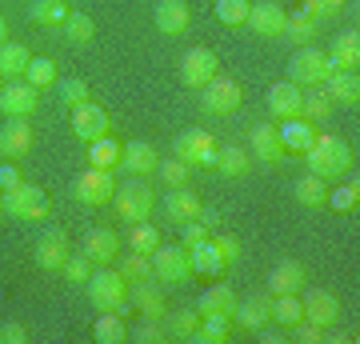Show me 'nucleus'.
I'll use <instances>...</instances> for the list:
<instances>
[{"instance_id":"obj_1","label":"nucleus","mask_w":360,"mask_h":344,"mask_svg":"<svg viewBox=\"0 0 360 344\" xmlns=\"http://www.w3.org/2000/svg\"><path fill=\"white\" fill-rule=\"evenodd\" d=\"M304 156H309V172L312 177H340V172H348V165H352V148H348L345 136H333V132H316V141L304 148Z\"/></svg>"},{"instance_id":"obj_2","label":"nucleus","mask_w":360,"mask_h":344,"mask_svg":"<svg viewBox=\"0 0 360 344\" xmlns=\"http://www.w3.org/2000/svg\"><path fill=\"white\" fill-rule=\"evenodd\" d=\"M333 72L336 68L328 60V52L316 49V44H300V52L288 60V80H292L296 89H321Z\"/></svg>"},{"instance_id":"obj_3","label":"nucleus","mask_w":360,"mask_h":344,"mask_svg":"<svg viewBox=\"0 0 360 344\" xmlns=\"http://www.w3.org/2000/svg\"><path fill=\"white\" fill-rule=\"evenodd\" d=\"M112 204H116V212H120V220L141 224V220L153 217L156 196H153V189H148V180H144V177H132V180H124V184H116Z\"/></svg>"},{"instance_id":"obj_4","label":"nucleus","mask_w":360,"mask_h":344,"mask_svg":"<svg viewBox=\"0 0 360 344\" xmlns=\"http://www.w3.org/2000/svg\"><path fill=\"white\" fill-rule=\"evenodd\" d=\"M84 288H89V300L101 312H108V308H120V305H129V281L116 272V268H96L89 281H84Z\"/></svg>"},{"instance_id":"obj_5","label":"nucleus","mask_w":360,"mask_h":344,"mask_svg":"<svg viewBox=\"0 0 360 344\" xmlns=\"http://www.w3.org/2000/svg\"><path fill=\"white\" fill-rule=\"evenodd\" d=\"M217 153H220L217 136L205 132V128H184L176 136V156L188 168H212L217 165Z\"/></svg>"},{"instance_id":"obj_6","label":"nucleus","mask_w":360,"mask_h":344,"mask_svg":"<svg viewBox=\"0 0 360 344\" xmlns=\"http://www.w3.org/2000/svg\"><path fill=\"white\" fill-rule=\"evenodd\" d=\"M240 101H245L240 84L229 80V77H220V72L200 89V108H205L208 116H232L236 108H240Z\"/></svg>"},{"instance_id":"obj_7","label":"nucleus","mask_w":360,"mask_h":344,"mask_svg":"<svg viewBox=\"0 0 360 344\" xmlns=\"http://www.w3.org/2000/svg\"><path fill=\"white\" fill-rule=\"evenodd\" d=\"M153 276L165 284H188L196 276L193 260H188V248H176V244H160L153 253Z\"/></svg>"},{"instance_id":"obj_8","label":"nucleus","mask_w":360,"mask_h":344,"mask_svg":"<svg viewBox=\"0 0 360 344\" xmlns=\"http://www.w3.org/2000/svg\"><path fill=\"white\" fill-rule=\"evenodd\" d=\"M4 212L16 220H44L49 217V196H44V189H37V184H16L13 192H4Z\"/></svg>"},{"instance_id":"obj_9","label":"nucleus","mask_w":360,"mask_h":344,"mask_svg":"<svg viewBox=\"0 0 360 344\" xmlns=\"http://www.w3.org/2000/svg\"><path fill=\"white\" fill-rule=\"evenodd\" d=\"M112 192H116V180L112 172L104 168H84L77 180H72V196L89 208H101V204H112Z\"/></svg>"},{"instance_id":"obj_10","label":"nucleus","mask_w":360,"mask_h":344,"mask_svg":"<svg viewBox=\"0 0 360 344\" xmlns=\"http://www.w3.org/2000/svg\"><path fill=\"white\" fill-rule=\"evenodd\" d=\"M220 72V60L212 49H188L180 56V80H184V89H205L208 80Z\"/></svg>"},{"instance_id":"obj_11","label":"nucleus","mask_w":360,"mask_h":344,"mask_svg":"<svg viewBox=\"0 0 360 344\" xmlns=\"http://www.w3.org/2000/svg\"><path fill=\"white\" fill-rule=\"evenodd\" d=\"M72 132H77L84 144H92V141H101V136L112 132V116L104 113L96 101H84V104L72 108Z\"/></svg>"},{"instance_id":"obj_12","label":"nucleus","mask_w":360,"mask_h":344,"mask_svg":"<svg viewBox=\"0 0 360 344\" xmlns=\"http://www.w3.org/2000/svg\"><path fill=\"white\" fill-rule=\"evenodd\" d=\"M32 153V125L28 116H8L0 125V156L4 160H25Z\"/></svg>"},{"instance_id":"obj_13","label":"nucleus","mask_w":360,"mask_h":344,"mask_svg":"<svg viewBox=\"0 0 360 344\" xmlns=\"http://www.w3.org/2000/svg\"><path fill=\"white\" fill-rule=\"evenodd\" d=\"M37 265L44 268V272H60L65 268V260H68V236H65V229H56V224H49V229L37 236Z\"/></svg>"},{"instance_id":"obj_14","label":"nucleus","mask_w":360,"mask_h":344,"mask_svg":"<svg viewBox=\"0 0 360 344\" xmlns=\"http://www.w3.org/2000/svg\"><path fill=\"white\" fill-rule=\"evenodd\" d=\"M300 305H304V320L321 324V329H333L336 320H340V300L328 288H309V293L300 296Z\"/></svg>"},{"instance_id":"obj_15","label":"nucleus","mask_w":360,"mask_h":344,"mask_svg":"<svg viewBox=\"0 0 360 344\" xmlns=\"http://www.w3.org/2000/svg\"><path fill=\"white\" fill-rule=\"evenodd\" d=\"M257 37H284V25H288V13H284L276 0H260V4H252L248 8V20H245Z\"/></svg>"},{"instance_id":"obj_16","label":"nucleus","mask_w":360,"mask_h":344,"mask_svg":"<svg viewBox=\"0 0 360 344\" xmlns=\"http://www.w3.org/2000/svg\"><path fill=\"white\" fill-rule=\"evenodd\" d=\"M156 165H160V153H156L148 141H129L120 144V168L129 177H153Z\"/></svg>"},{"instance_id":"obj_17","label":"nucleus","mask_w":360,"mask_h":344,"mask_svg":"<svg viewBox=\"0 0 360 344\" xmlns=\"http://www.w3.org/2000/svg\"><path fill=\"white\" fill-rule=\"evenodd\" d=\"M200 208H205V204H200V196H196L188 184L168 189V196H165V217L172 220V224H180V229H184V224H193V220L200 217Z\"/></svg>"},{"instance_id":"obj_18","label":"nucleus","mask_w":360,"mask_h":344,"mask_svg":"<svg viewBox=\"0 0 360 344\" xmlns=\"http://www.w3.org/2000/svg\"><path fill=\"white\" fill-rule=\"evenodd\" d=\"M232 320L240 324V329L257 332L260 324H272V293H260V296H245V300H236L232 308Z\"/></svg>"},{"instance_id":"obj_19","label":"nucleus","mask_w":360,"mask_h":344,"mask_svg":"<svg viewBox=\"0 0 360 344\" xmlns=\"http://www.w3.org/2000/svg\"><path fill=\"white\" fill-rule=\"evenodd\" d=\"M316 132H321V128L312 125V120H304V116H284L281 128H276L284 153H304V148L316 141Z\"/></svg>"},{"instance_id":"obj_20","label":"nucleus","mask_w":360,"mask_h":344,"mask_svg":"<svg viewBox=\"0 0 360 344\" xmlns=\"http://www.w3.org/2000/svg\"><path fill=\"white\" fill-rule=\"evenodd\" d=\"M37 89L28 84V80H20V84H4V92H0V113L4 116H32L37 113Z\"/></svg>"},{"instance_id":"obj_21","label":"nucleus","mask_w":360,"mask_h":344,"mask_svg":"<svg viewBox=\"0 0 360 344\" xmlns=\"http://www.w3.org/2000/svg\"><path fill=\"white\" fill-rule=\"evenodd\" d=\"M156 28L165 32V37H180V32H188V20H193V13H188V4L184 0H156Z\"/></svg>"},{"instance_id":"obj_22","label":"nucleus","mask_w":360,"mask_h":344,"mask_svg":"<svg viewBox=\"0 0 360 344\" xmlns=\"http://www.w3.org/2000/svg\"><path fill=\"white\" fill-rule=\"evenodd\" d=\"M324 96L333 104H356L360 101V77H356V68H336L333 77L321 84Z\"/></svg>"},{"instance_id":"obj_23","label":"nucleus","mask_w":360,"mask_h":344,"mask_svg":"<svg viewBox=\"0 0 360 344\" xmlns=\"http://www.w3.org/2000/svg\"><path fill=\"white\" fill-rule=\"evenodd\" d=\"M304 281H309V272H304V265H300V260H281V265L269 272V293L272 296L300 293V288H304Z\"/></svg>"},{"instance_id":"obj_24","label":"nucleus","mask_w":360,"mask_h":344,"mask_svg":"<svg viewBox=\"0 0 360 344\" xmlns=\"http://www.w3.org/2000/svg\"><path fill=\"white\" fill-rule=\"evenodd\" d=\"M84 256H89L92 265H112L116 256H120V236L112 229H92L84 236Z\"/></svg>"},{"instance_id":"obj_25","label":"nucleus","mask_w":360,"mask_h":344,"mask_svg":"<svg viewBox=\"0 0 360 344\" xmlns=\"http://www.w3.org/2000/svg\"><path fill=\"white\" fill-rule=\"evenodd\" d=\"M252 156L264 160L269 168H276L284 160V144H281V136H276V128H272V125H257V128H252Z\"/></svg>"},{"instance_id":"obj_26","label":"nucleus","mask_w":360,"mask_h":344,"mask_svg":"<svg viewBox=\"0 0 360 344\" xmlns=\"http://www.w3.org/2000/svg\"><path fill=\"white\" fill-rule=\"evenodd\" d=\"M300 101H304V92L296 89L292 80H281V84H272L269 89V113L272 116H300Z\"/></svg>"},{"instance_id":"obj_27","label":"nucleus","mask_w":360,"mask_h":344,"mask_svg":"<svg viewBox=\"0 0 360 344\" xmlns=\"http://www.w3.org/2000/svg\"><path fill=\"white\" fill-rule=\"evenodd\" d=\"M188 260H193L196 276H220V272H224V256H220V248L212 244V236L193 244V248H188Z\"/></svg>"},{"instance_id":"obj_28","label":"nucleus","mask_w":360,"mask_h":344,"mask_svg":"<svg viewBox=\"0 0 360 344\" xmlns=\"http://www.w3.org/2000/svg\"><path fill=\"white\" fill-rule=\"evenodd\" d=\"M232 308H236V293H232L229 284H217V288H208L196 300V312L200 317H229L232 320Z\"/></svg>"},{"instance_id":"obj_29","label":"nucleus","mask_w":360,"mask_h":344,"mask_svg":"<svg viewBox=\"0 0 360 344\" xmlns=\"http://www.w3.org/2000/svg\"><path fill=\"white\" fill-rule=\"evenodd\" d=\"M328 60H333V68H356L360 64V32L352 28V32H336L333 49H328Z\"/></svg>"},{"instance_id":"obj_30","label":"nucleus","mask_w":360,"mask_h":344,"mask_svg":"<svg viewBox=\"0 0 360 344\" xmlns=\"http://www.w3.org/2000/svg\"><path fill=\"white\" fill-rule=\"evenodd\" d=\"M316 32H321V20H316L304 4H300L296 13H288V25H284V37L288 40H296V44H312Z\"/></svg>"},{"instance_id":"obj_31","label":"nucleus","mask_w":360,"mask_h":344,"mask_svg":"<svg viewBox=\"0 0 360 344\" xmlns=\"http://www.w3.org/2000/svg\"><path fill=\"white\" fill-rule=\"evenodd\" d=\"M300 320H304V305H300V296H296V293L272 296V324H281V329L288 332L292 324H300Z\"/></svg>"},{"instance_id":"obj_32","label":"nucleus","mask_w":360,"mask_h":344,"mask_svg":"<svg viewBox=\"0 0 360 344\" xmlns=\"http://www.w3.org/2000/svg\"><path fill=\"white\" fill-rule=\"evenodd\" d=\"M28 16H32V25H40V28H60L68 20V0H32Z\"/></svg>"},{"instance_id":"obj_33","label":"nucleus","mask_w":360,"mask_h":344,"mask_svg":"<svg viewBox=\"0 0 360 344\" xmlns=\"http://www.w3.org/2000/svg\"><path fill=\"white\" fill-rule=\"evenodd\" d=\"M28 49L20 44V40H4L0 44V77L8 80V77H25V68H28Z\"/></svg>"},{"instance_id":"obj_34","label":"nucleus","mask_w":360,"mask_h":344,"mask_svg":"<svg viewBox=\"0 0 360 344\" xmlns=\"http://www.w3.org/2000/svg\"><path fill=\"white\" fill-rule=\"evenodd\" d=\"M217 172H224V177H245L248 168H252V153L248 148H236V144H224L217 153Z\"/></svg>"},{"instance_id":"obj_35","label":"nucleus","mask_w":360,"mask_h":344,"mask_svg":"<svg viewBox=\"0 0 360 344\" xmlns=\"http://www.w3.org/2000/svg\"><path fill=\"white\" fill-rule=\"evenodd\" d=\"M89 168H104V172L120 168V144L112 141V132L89 144Z\"/></svg>"},{"instance_id":"obj_36","label":"nucleus","mask_w":360,"mask_h":344,"mask_svg":"<svg viewBox=\"0 0 360 344\" xmlns=\"http://www.w3.org/2000/svg\"><path fill=\"white\" fill-rule=\"evenodd\" d=\"M132 308H141L144 317H153V320H165V296H160V288H156L153 281L136 284V293H132Z\"/></svg>"},{"instance_id":"obj_37","label":"nucleus","mask_w":360,"mask_h":344,"mask_svg":"<svg viewBox=\"0 0 360 344\" xmlns=\"http://www.w3.org/2000/svg\"><path fill=\"white\" fill-rule=\"evenodd\" d=\"M92 336H96V344H120L124 336H129V329H124V317L120 312H101V320L92 324Z\"/></svg>"},{"instance_id":"obj_38","label":"nucleus","mask_w":360,"mask_h":344,"mask_svg":"<svg viewBox=\"0 0 360 344\" xmlns=\"http://www.w3.org/2000/svg\"><path fill=\"white\" fill-rule=\"evenodd\" d=\"M292 192H296V200L304 204V208H324V200H328V189H324V180H321V177H312V172L296 180V189H292Z\"/></svg>"},{"instance_id":"obj_39","label":"nucleus","mask_w":360,"mask_h":344,"mask_svg":"<svg viewBox=\"0 0 360 344\" xmlns=\"http://www.w3.org/2000/svg\"><path fill=\"white\" fill-rule=\"evenodd\" d=\"M25 80L32 84V89H52L56 84V60H49V56H32L25 68Z\"/></svg>"},{"instance_id":"obj_40","label":"nucleus","mask_w":360,"mask_h":344,"mask_svg":"<svg viewBox=\"0 0 360 344\" xmlns=\"http://www.w3.org/2000/svg\"><path fill=\"white\" fill-rule=\"evenodd\" d=\"M120 260V276L132 284H141V281H153V256H141V253H132V256H116Z\"/></svg>"},{"instance_id":"obj_41","label":"nucleus","mask_w":360,"mask_h":344,"mask_svg":"<svg viewBox=\"0 0 360 344\" xmlns=\"http://www.w3.org/2000/svg\"><path fill=\"white\" fill-rule=\"evenodd\" d=\"M193 340L196 344H224L229 340V317H200Z\"/></svg>"},{"instance_id":"obj_42","label":"nucleus","mask_w":360,"mask_h":344,"mask_svg":"<svg viewBox=\"0 0 360 344\" xmlns=\"http://www.w3.org/2000/svg\"><path fill=\"white\" fill-rule=\"evenodd\" d=\"M60 28H65V37L72 40V44H89V40L96 37V20H92L89 13H68V20Z\"/></svg>"},{"instance_id":"obj_43","label":"nucleus","mask_w":360,"mask_h":344,"mask_svg":"<svg viewBox=\"0 0 360 344\" xmlns=\"http://www.w3.org/2000/svg\"><path fill=\"white\" fill-rule=\"evenodd\" d=\"M300 116L304 120H312V125H321V120H328L333 116V101L324 96V89H312L304 101H300Z\"/></svg>"},{"instance_id":"obj_44","label":"nucleus","mask_w":360,"mask_h":344,"mask_svg":"<svg viewBox=\"0 0 360 344\" xmlns=\"http://www.w3.org/2000/svg\"><path fill=\"white\" fill-rule=\"evenodd\" d=\"M129 248L132 253H141V256H153L156 248H160V232H156V224H136V229L129 232Z\"/></svg>"},{"instance_id":"obj_45","label":"nucleus","mask_w":360,"mask_h":344,"mask_svg":"<svg viewBox=\"0 0 360 344\" xmlns=\"http://www.w3.org/2000/svg\"><path fill=\"white\" fill-rule=\"evenodd\" d=\"M328 208H336V212H356V204H360V180L352 177L348 184H340L336 192H328Z\"/></svg>"},{"instance_id":"obj_46","label":"nucleus","mask_w":360,"mask_h":344,"mask_svg":"<svg viewBox=\"0 0 360 344\" xmlns=\"http://www.w3.org/2000/svg\"><path fill=\"white\" fill-rule=\"evenodd\" d=\"M196 324H200V312H196V308H184V312H172V317H168V332H172L176 340H193Z\"/></svg>"},{"instance_id":"obj_47","label":"nucleus","mask_w":360,"mask_h":344,"mask_svg":"<svg viewBox=\"0 0 360 344\" xmlns=\"http://www.w3.org/2000/svg\"><path fill=\"white\" fill-rule=\"evenodd\" d=\"M156 172H160V180H165L168 189H180V184H188V172H193V168L184 165L180 156H172V160H160Z\"/></svg>"},{"instance_id":"obj_48","label":"nucleus","mask_w":360,"mask_h":344,"mask_svg":"<svg viewBox=\"0 0 360 344\" xmlns=\"http://www.w3.org/2000/svg\"><path fill=\"white\" fill-rule=\"evenodd\" d=\"M248 8H252V4H248V0H217V20H224V25H245L248 20Z\"/></svg>"},{"instance_id":"obj_49","label":"nucleus","mask_w":360,"mask_h":344,"mask_svg":"<svg viewBox=\"0 0 360 344\" xmlns=\"http://www.w3.org/2000/svg\"><path fill=\"white\" fill-rule=\"evenodd\" d=\"M89 101V84L80 77H65V84H60V104L65 108H77V104Z\"/></svg>"},{"instance_id":"obj_50","label":"nucleus","mask_w":360,"mask_h":344,"mask_svg":"<svg viewBox=\"0 0 360 344\" xmlns=\"http://www.w3.org/2000/svg\"><path fill=\"white\" fill-rule=\"evenodd\" d=\"M60 272H65V276H68V281H72V284H84V281H89V276H92V260H89V256H84V253H80V256H68V260H65V268H60Z\"/></svg>"},{"instance_id":"obj_51","label":"nucleus","mask_w":360,"mask_h":344,"mask_svg":"<svg viewBox=\"0 0 360 344\" xmlns=\"http://www.w3.org/2000/svg\"><path fill=\"white\" fill-rule=\"evenodd\" d=\"M212 244L220 248V256H224V265H232V260H240V241H236L232 232H217V236H212Z\"/></svg>"},{"instance_id":"obj_52","label":"nucleus","mask_w":360,"mask_h":344,"mask_svg":"<svg viewBox=\"0 0 360 344\" xmlns=\"http://www.w3.org/2000/svg\"><path fill=\"white\" fill-rule=\"evenodd\" d=\"M304 8H309L316 20H328V16L345 13V0H304Z\"/></svg>"},{"instance_id":"obj_53","label":"nucleus","mask_w":360,"mask_h":344,"mask_svg":"<svg viewBox=\"0 0 360 344\" xmlns=\"http://www.w3.org/2000/svg\"><path fill=\"white\" fill-rule=\"evenodd\" d=\"M292 340H300V344H316V340H324V329L321 324H312V320H300V324H292Z\"/></svg>"},{"instance_id":"obj_54","label":"nucleus","mask_w":360,"mask_h":344,"mask_svg":"<svg viewBox=\"0 0 360 344\" xmlns=\"http://www.w3.org/2000/svg\"><path fill=\"white\" fill-rule=\"evenodd\" d=\"M0 344H28V329L20 320H4L0 324Z\"/></svg>"},{"instance_id":"obj_55","label":"nucleus","mask_w":360,"mask_h":344,"mask_svg":"<svg viewBox=\"0 0 360 344\" xmlns=\"http://www.w3.org/2000/svg\"><path fill=\"white\" fill-rule=\"evenodd\" d=\"M132 336H136V340L141 344H156L160 340V336H165V329H160V320H153V317H144V324L136 332H132Z\"/></svg>"},{"instance_id":"obj_56","label":"nucleus","mask_w":360,"mask_h":344,"mask_svg":"<svg viewBox=\"0 0 360 344\" xmlns=\"http://www.w3.org/2000/svg\"><path fill=\"white\" fill-rule=\"evenodd\" d=\"M16 184H25L20 168H16V165H0V192H13Z\"/></svg>"},{"instance_id":"obj_57","label":"nucleus","mask_w":360,"mask_h":344,"mask_svg":"<svg viewBox=\"0 0 360 344\" xmlns=\"http://www.w3.org/2000/svg\"><path fill=\"white\" fill-rule=\"evenodd\" d=\"M208 236V229L200 224V220H193V224H184V248H193V244H200Z\"/></svg>"},{"instance_id":"obj_58","label":"nucleus","mask_w":360,"mask_h":344,"mask_svg":"<svg viewBox=\"0 0 360 344\" xmlns=\"http://www.w3.org/2000/svg\"><path fill=\"white\" fill-rule=\"evenodd\" d=\"M4 40H8V20L0 16V44H4Z\"/></svg>"},{"instance_id":"obj_59","label":"nucleus","mask_w":360,"mask_h":344,"mask_svg":"<svg viewBox=\"0 0 360 344\" xmlns=\"http://www.w3.org/2000/svg\"><path fill=\"white\" fill-rule=\"evenodd\" d=\"M0 212H4V192H0Z\"/></svg>"},{"instance_id":"obj_60","label":"nucleus","mask_w":360,"mask_h":344,"mask_svg":"<svg viewBox=\"0 0 360 344\" xmlns=\"http://www.w3.org/2000/svg\"><path fill=\"white\" fill-rule=\"evenodd\" d=\"M0 92H4V77H0Z\"/></svg>"}]
</instances>
